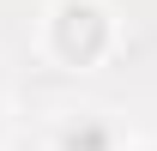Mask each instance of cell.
<instances>
[{
	"label": "cell",
	"mask_w": 157,
	"mask_h": 151,
	"mask_svg": "<svg viewBox=\"0 0 157 151\" xmlns=\"http://www.w3.org/2000/svg\"><path fill=\"white\" fill-rule=\"evenodd\" d=\"M103 42H109V24H103L97 6H60V18H55V48L67 60H97L103 55Z\"/></svg>",
	"instance_id": "cell-1"
},
{
	"label": "cell",
	"mask_w": 157,
	"mask_h": 151,
	"mask_svg": "<svg viewBox=\"0 0 157 151\" xmlns=\"http://www.w3.org/2000/svg\"><path fill=\"white\" fill-rule=\"evenodd\" d=\"M60 145L67 151H109V127H103V121H78V127L60 133Z\"/></svg>",
	"instance_id": "cell-2"
}]
</instances>
